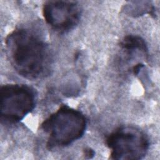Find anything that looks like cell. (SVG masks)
Segmentation results:
<instances>
[{
  "label": "cell",
  "instance_id": "cell-1",
  "mask_svg": "<svg viewBox=\"0 0 160 160\" xmlns=\"http://www.w3.org/2000/svg\"><path fill=\"white\" fill-rule=\"evenodd\" d=\"M5 42L11 62L19 74L35 79L48 73L51 61L49 48L38 35L18 28L8 35Z\"/></svg>",
  "mask_w": 160,
  "mask_h": 160
},
{
  "label": "cell",
  "instance_id": "cell-2",
  "mask_svg": "<svg viewBox=\"0 0 160 160\" xmlns=\"http://www.w3.org/2000/svg\"><path fill=\"white\" fill-rule=\"evenodd\" d=\"M86 126V118L81 111L61 106L41 124V129L48 135L47 148L51 150L71 144L84 135Z\"/></svg>",
  "mask_w": 160,
  "mask_h": 160
},
{
  "label": "cell",
  "instance_id": "cell-3",
  "mask_svg": "<svg viewBox=\"0 0 160 160\" xmlns=\"http://www.w3.org/2000/svg\"><path fill=\"white\" fill-rule=\"evenodd\" d=\"M1 119L8 123H16L35 107L36 94L33 88L25 84H8L2 86Z\"/></svg>",
  "mask_w": 160,
  "mask_h": 160
},
{
  "label": "cell",
  "instance_id": "cell-4",
  "mask_svg": "<svg viewBox=\"0 0 160 160\" xmlns=\"http://www.w3.org/2000/svg\"><path fill=\"white\" fill-rule=\"evenodd\" d=\"M106 143L112 159H141L146 154L149 142L146 135L132 126H122L111 132Z\"/></svg>",
  "mask_w": 160,
  "mask_h": 160
},
{
  "label": "cell",
  "instance_id": "cell-5",
  "mask_svg": "<svg viewBox=\"0 0 160 160\" xmlns=\"http://www.w3.org/2000/svg\"><path fill=\"white\" fill-rule=\"evenodd\" d=\"M42 14L46 23L53 29L66 32L78 24L81 9L76 1H48L43 4Z\"/></svg>",
  "mask_w": 160,
  "mask_h": 160
},
{
  "label": "cell",
  "instance_id": "cell-6",
  "mask_svg": "<svg viewBox=\"0 0 160 160\" xmlns=\"http://www.w3.org/2000/svg\"><path fill=\"white\" fill-rule=\"evenodd\" d=\"M120 47L128 53L138 50L144 55L148 54V49L145 41L140 36L136 35H128L120 42Z\"/></svg>",
  "mask_w": 160,
  "mask_h": 160
},
{
  "label": "cell",
  "instance_id": "cell-7",
  "mask_svg": "<svg viewBox=\"0 0 160 160\" xmlns=\"http://www.w3.org/2000/svg\"><path fill=\"white\" fill-rule=\"evenodd\" d=\"M84 155L86 158H92L94 156V151L90 148H86L83 150Z\"/></svg>",
  "mask_w": 160,
  "mask_h": 160
},
{
  "label": "cell",
  "instance_id": "cell-8",
  "mask_svg": "<svg viewBox=\"0 0 160 160\" xmlns=\"http://www.w3.org/2000/svg\"><path fill=\"white\" fill-rule=\"evenodd\" d=\"M144 66V64H141V63H138L136 65H134L132 68V72L134 73V74L136 75L139 73V70Z\"/></svg>",
  "mask_w": 160,
  "mask_h": 160
}]
</instances>
